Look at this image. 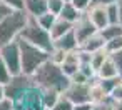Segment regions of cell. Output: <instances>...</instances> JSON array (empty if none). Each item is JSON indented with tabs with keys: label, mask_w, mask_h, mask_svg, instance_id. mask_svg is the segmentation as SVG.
<instances>
[{
	"label": "cell",
	"mask_w": 122,
	"mask_h": 110,
	"mask_svg": "<svg viewBox=\"0 0 122 110\" xmlns=\"http://www.w3.org/2000/svg\"><path fill=\"white\" fill-rule=\"evenodd\" d=\"M10 77H12V73H10L9 67L5 65L2 55H0V82H2V83H7V82L10 80Z\"/></svg>",
	"instance_id": "28"
},
{
	"label": "cell",
	"mask_w": 122,
	"mask_h": 110,
	"mask_svg": "<svg viewBox=\"0 0 122 110\" xmlns=\"http://www.w3.org/2000/svg\"><path fill=\"white\" fill-rule=\"evenodd\" d=\"M42 102V88L35 83L27 87L15 100H14V110H44Z\"/></svg>",
	"instance_id": "5"
},
{
	"label": "cell",
	"mask_w": 122,
	"mask_h": 110,
	"mask_svg": "<svg viewBox=\"0 0 122 110\" xmlns=\"http://www.w3.org/2000/svg\"><path fill=\"white\" fill-rule=\"evenodd\" d=\"M59 95H60V92H57L54 88H42V102H44V107L50 110L55 105Z\"/></svg>",
	"instance_id": "21"
},
{
	"label": "cell",
	"mask_w": 122,
	"mask_h": 110,
	"mask_svg": "<svg viewBox=\"0 0 122 110\" xmlns=\"http://www.w3.org/2000/svg\"><path fill=\"white\" fill-rule=\"evenodd\" d=\"M12 10H14L12 7H9V5H7V4H4V2H0V22H2V20H4V19H5Z\"/></svg>",
	"instance_id": "34"
},
{
	"label": "cell",
	"mask_w": 122,
	"mask_h": 110,
	"mask_svg": "<svg viewBox=\"0 0 122 110\" xmlns=\"http://www.w3.org/2000/svg\"><path fill=\"white\" fill-rule=\"evenodd\" d=\"M64 4H65L64 0H47V9H49V12L59 15V12H60L62 7H64Z\"/></svg>",
	"instance_id": "29"
},
{
	"label": "cell",
	"mask_w": 122,
	"mask_h": 110,
	"mask_svg": "<svg viewBox=\"0 0 122 110\" xmlns=\"http://www.w3.org/2000/svg\"><path fill=\"white\" fill-rule=\"evenodd\" d=\"M112 77H119V70H117L115 62L109 55L104 60V63L100 65V68L97 70V78H112Z\"/></svg>",
	"instance_id": "14"
},
{
	"label": "cell",
	"mask_w": 122,
	"mask_h": 110,
	"mask_svg": "<svg viewBox=\"0 0 122 110\" xmlns=\"http://www.w3.org/2000/svg\"><path fill=\"white\" fill-rule=\"evenodd\" d=\"M110 53L105 50V47L104 48H99V50H95V52H92L90 53V65H92V68L97 72L99 68H100V65L104 63V60L109 57Z\"/></svg>",
	"instance_id": "20"
},
{
	"label": "cell",
	"mask_w": 122,
	"mask_h": 110,
	"mask_svg": "<svg viewBox=\"0 0 122 110\" xmlns=\"http://www.w3.org/2000/svg\"><path fill=\"white\" fill-rule=\"evenodd\" d=\"M85 14L89 15V19L92 20V24L100 30L104 29L107 24H109V19H107V10H105V5H90Z\"/></svg>",
	"instance_id": "11"
},
{
	"label": "cell",
	"mask_w": 122,
	"mask_h": 110,
	"mask_svg": "<svg viewBox=\"0 0 122 110\" xmlns=\"http://www.w3.org/2000/svg\"><path fill=\"white\" fill-rule=\"evenodd\" d=\"M24 9L29 15L39 17L44 12H47V0H24Z\"/></svg>",
	"instance_id": "15"
},
{
	"label": "cell",
	"mask_w": 122,
	"mask_h": 110,
	"mask_svg": "<svg viewBox=\"0 0 122 110\" xmlns=\"http://www.w3.org/2000/svg\"><path fill=\"white\" fill-rule=\"evenodd\" d=\"M120 48H122V35H119V37H115V38L105 42V50H107L109 53H114V52H117V50H120Z\"/></svg>",
	"instance_id": "27"
},
{
	"label": "cell",
	"mask_w": 122,
	"mask_h": 110,
	"mask_svg": "<svg viewBox=\"0 0 122 110\" xmlns=\"http://www.w3.org/2000/svg\"><path fill=\"white\" fill-rule=\"evenodd\" d=\"M44 110H49V108H44Z\"/></svg>",
	"instance_id": "43"
},
{
	"label": "cell",
	"mask_w": 122,
	"mask_h": 110,
	"mask_svg": "<svg viewBox=\"0 0 122 110\" xmlns=\"http://www.w3.org/2000/svg\"><path fill=\"white\" fill-rule=\"evenodd\" d=\"M0 2L7 4L12 9H24V0H0Z\"/></svg>",
	"instance_id": "36"
},
{
	"label": "cell",
	"mask_w": 122,
	"mask_h": 110,
	"mask_svg": "<svg viewBox=\"0 0 122 110\" xmlns=\"http://www.w3.org/2000/svg\"><path fill=\"white\" fill-rule=\"evenodd\" d=\"M5 98V90H4V83L0 82V100Z\"/></svg>",
	"instance_id": "41"
},
{
	"label": "cell",
	"mask_w": 122,
	"mask_h": 110,
	"mask_svg": "<svg viewBox=\"0 0 122 110\" xmlns=\"http://www.w3.org/2000/svg\"><path fill=\"white\" fill-rule=\"evenodd\" d=\"M112 105H114V110H122V98L120 100H114L112 98Z\"/></svg>",
	"instance_id": "39"
},
{
	"label": "cell",
	"mask_w": 122,
	"mask_h": 110,
	"mask_svg": "<svg viewBox=\"0 0 122 110\" xmlns=\"http://www.w3.org/2000/svg\"><path fill=\"white\" fill-rule=\"evenodd\" d=\"M64 2H72V0H64Z\"/></svg>",
	"instance_id": "42"
},
{
	"label": "cell",
	"mask_w": 122,
	"mask_h": 110,
	"mask_svg": "<svg viewBox=\"0 0 122 110\" xmlns=\"http://www.w3.org/2000/svg\"><path fill=\"white\" fill-rule=\"evenodd\" d=\"M110 98H114V100H120L122 98V80L114 87V90L110 92Z\"/></svg>",
	"instance_id": "33"
},
{
	"label": "cell",
	"mask_w": 122,
	"mask_h": 110,
	"mask_svg": "<svg viewBox=\"0 0 122 110\" xmlns=\"http://www.w3.org/2000/svg\"><path fill=\"white\" fill-rule=\"evenodd\" d=\"M79 67H80V50H79V48H75V50L67 52V55H65L64 62L60 63L62 72L70 78V77L79 70Z\"/></svg>",
	"instance_id": "10"
},
{
	"label": "cell",
	"mask_w": 122,
	"mask_h": 110,
	"mask_svg": "<svg viewBox=\"0 0 122 110\" xmlns=\"http://www.w3.org/2000/svg\"><path fill=\"white\" fill-rule=\"evenodd\" d=\"M20 47V62H22V72L27 75H32L45 60H49V52L25 42L24 38H17Z\"/></svg>",
	"instance_id": "4"
},
{
	"label": "cell",
	"mask_w": 122,
	"mask_h": 110,
	"mask_svg": "<svg viewBox=\"0 0 122 110\" xmlns=\"http://www.w3.org/2000/svg\"><path fill=\"white\" fill-rule=\"evenodd\" d=\"M57 17L59 15H55V14H52V12H44L42 15H39V17H35L37 19V22L44 27V29H47V30H50V27L54 25V22L57 20Z\"/></svg>",
	"instance_id": "23"
},
{
	"label": "cell",
	"mask_w": 122,
	"mask_h": 110,
	"mask_svg": "<svg viewBox=\"0 0 122 110\" xmlns=\"http://www.w3.org/2000/svg\"><path fill=\"white\" fill-rule=\"evenodd\" d=\"M110 57H112V60L115 62V65H117L119 77L122 78V48H120V50H117V52H114V53H110Z\"/></svg>",
	"instance_id": "31"
},
{
	"label": "cell",
	"mask_w": 122,
	"mask_h": 110,
	"mask_svg": "<svg viewBox=\"0 0 122 110\" xmlns=\"http://www.w3.org/2000/svg\"><path fill=\"white\" fill-rule=\"evenodd\" d=\"M105 47V40H104V37L97 32V33H94L92 37H89L85 42H82L80 45H79V48L80 50H84V52H87V53H92V52H95V50H99V48H104Z\"/></svg>",
	"instance_id": "13"
},
{
	"label": "cell",
	"mask_w": 122,
	"mask_h": 110,
	"mask_svg": "<svg viewBox=\"0 0 122 110\" xmlns=\"http://www.w3.org/2000/svg\"><path fill=\"white\" fill-rule=\"evenodd\" d=\"M0 110H14V100L10 98H2L0 100Z\"/></svg>",
	"instance_id": "35"
},
{
	"label": "cell",
	"mask_w": 122,
	"mask_h": 110,
	"mask_svg": "<svg viewBox=\"0 0 122 110\" xmlns=\"http://www.w3.org/2000/svg\"><path fill=\"white\" fill-rule=\"evenodd\" d=\"M65 55H67L65 50H62V48H59V47H54V48L49 52V60L54 62V63H57V65H60V63L64 62Z\"/></svg>",
	"instance_id": "24"
},
{
	"label": "cell",
	"mask_w": 122,
	"mask_h": 110,
	"mask_svg": "<svg viewBox=\"0 0 122 110\" xmlns=\"http://www.w3.org/2000/svg\"><path fill=\"white\" fill-rule=\"evenodd\" d=\"M70 82H75V83H90V78H89L84 72L77 70V72L70 77Z\"/></svg>",
	"instance_id": "30"
},
{
	"label": "cell",
	"mask_w": 122,
	"mask_h": 110,
	"mask_svg": "<svg viewBox=\"0 0 122 110\" xmlns=\"http://www.w3.org/2000/svg\"><path fill=\"white\" fill-rule=\"evenodd\" d=\"M50 110H74V102H72V100L62 92V93L59 95L55 105H54Z\"/></svg>",
	"instance_id": "22"
},
{
	"label": "cell",
	"mask_w": 122,
	"mask_h": 110,
	"mask_svg": "<svg viewBox=\"0 0 122 110\" xmlns=\"http://www.w3.org/2000/svg\"><path fill=\"white\" fill-rule=\"evenodd\" d=\"M20 38H24L25 42L45 50V52H50L54 48V38L50 37V32L47 29H44L37 19L34 15H29V20H27V25L24 27V30L20 32L19 35Z\"/></svg>",
	"instance_id": "3"
},
{
	"label": "cell",
	"mask_w": 122,
	"mask_h": 110,
	"mask_svg": "<svg viewBox=\"0 0 122 110\" xmlns=\"http://www.w3.org/2000/svg\"><path fill=\"white\" fill-rule=\"evenodd\" d=\"M119 0H92L90 5H110V4H115Z\"/></svg>",
	"instance_id": "38"
},
{
	"label": "cell",
	"mask_w": 122,
	"mask_h": 110,
	"mask_svg": "<svg viewBox=\"0 0 122 110\" xmlns=\"http://www.w3.org/2000/svg\"><path fill=\"white\" fill-rule=\"evenodd\" d=\"M32 80L35 85H39L40 88H54L57 92H65L67 87L70 85V78L62 72L60 65L45 60L34 73H32Z\"/></svg>",
	"instance_id": "1"
},
{
	"label": "cell",
	"mask_w": 122,
	"mask_h": 110,
	"mask_svg": "<svg viewBox=\"0 0 122 110\" xmlns=\"http://www.w3.org/2000/svg\"><path fill=\"white\" fill-rule=\"evenodd\" d=\"M0 55H2L5 65L9 67L12 75H17L22 72V62H20V47H19V40H12L9 43L0 45Z\"/></svg>",
	"instance_id": "6"
},
{
	"label": "cell",
	"mask_w": 122,
	"mask_h": 110,
	"mask_svg": "<svg viewBox=\"0 0 122 110\" xmlns=\"http://www.w3.org/2000/svg\"><path fill=\"white\" fill-rule=\"evenodd\" d=\"M117 12H119V22L122 24V0L117 2Z\"/></svg>",
	"instance_id": "40"
},
{
	"label": "cell",
	"mask_w": 122,
	"mask_h": 110,
	"mask_svg": "<svg viewBox=\"0 0 122 110\" xmlns=\"http://www.w3.org/2000/svg\"><path fill=\"white\" fill-rule=\"evenodd\" d=\"M72 4L80 10V12H85L89 7H90V4H92V0H72Z\"/></svg>",
	"instance_id": "32"
},
{
	"label": "cell",
	"mask_w": 122,
	"mask_h": 110,
	"mask_svg": "<svg viewBox=\"0 0 122 110\" xmlns=\"http://www.w3.org/2000/svg\"><path fill=\"white\" fill-rule=\"evenodd\" d=\"M110 98V95L100 87L99 78L90 83V103H104Z\"/></svg>",
	"instance_id": "17"
},
{
	"label": "cell",
	"mask_w": 122,
	"mask_h": 110,
	"mask_svg": "<svg viewBox=\"0 0 122 110\" xmlns=\"http://www.w3.org/2000/svg\"><path fill=\"white\" fill-rule=\"evenodd\" d=\"M99 33L104 37L105 42H109V40H112V38L122 35V24H107L104 29L99 30Z\"/></svg>",
	"instance_id": "19"
},
{
	"label": "cell",
	"mask_w": 122,
	"mask_h": 110,
	"mask_svg": "<svg viewBox=\"0 0 122 110\" xmlns=\"http://www.w3.org/2000/svg\"><path fill=\"white\" fill-rule=\"evenodd\" d=\"M27 20H29V14L25 12V9H14L0 22V45L19 38L20 32L27 25Z\"/></svg>",
	"instance_id": "2"
},
{
	"label": "cell",
	"mask_w": 122,
	"mask_h": 110,
	"mask_svg": "<svg viewBox=\"0 0 122 110\" xmlns=\"http://www.w3.org/2000/svg\"><path fill=\"white\" fill-rule=\"evenodd\" d=\"M64 93L74 102V105L75 103L90 102V83H75V82H70V85L67 87V90Z\"/></svg>",
	"instance_id": "9"
},
{
	"label": "cell",
	"mask_w": 122,
	"mask_h": 110,
	"mask_svg": "<svg viewBox=\"0 0 122 110\" xmlns=\"http://www.w3.org/2000/svg\"><path fill=\"white\" fill-rule=\"evenodd\" d=\"M34 83L32 80V75H27L24 72L17 73V75H12L10 80L7 83H4V90H5V97L10 98V100H15L27 87H30Z\"/></svg>",
	"instance_id": "7"
},
{
	"label": "cell",
	"mask_w": 122,
	"mask_h": 110,
	"mask_svg": "<svg viewBox=\"0 0 122 110\" xmlns=\"http://www.w3.org/2000/svg\"><path fill=\"white\" fill-rule=\"evenodd\" d=\"M74 110H92V103L90 102H84V103H75Z\"/></svg>",
	"instance_id": "37"
},
{
	"label": "cell",
	"mask_w": 122,
	"mask_h": 110,
	"mask_svg": "<svg viewBox=\"0 0 122 110\" xmlns=\"http://www.w3.org/2000/svg\"><path fill=\"white\" fill-rule=\"evenodd\" d=\"M54 47H59V48H62V50H65V52H70V50L79 48V42H77V37H75L74 30L70 29V30H69L67 33H64L62 37L55 38V40H54Z\"/></svg>",
	"instance_id": "12"
},
{
	"label": "cell",
	"mask_w": 122,
	"mask_h": 110,
	"mask_svg": "<svg viewBox=\"0 0 122 110\" xmlns=\"http://www.w3.org/2000/svg\"><path fill=\"white\" fill-rule=\"evenodd\" d=\"M72 29V24L70 22H67V20H64V19H60V17H57V20L54 22V25L50 27V37L55 40V38H59V37H62L64 33H67L69 30Z\"/></svg>",
	"instance_id": "18"
},
{
	"label": "cell",
	"mask_w": 122,
	"mask_h": 110,
	"mask_svg": "<svg viewBox=\"0 0 122 110\" xmlns=\"http://www.w3.org/2000/svg\"><path fill=\"white\" fill-rule=\"evenodd\" d=\"M82 15V12L72 4V2H65L64 4V7H62V10L59 12V17L60 19H64V20H67V22H70L72 25L79 20V17Z\"/></svg>",
	"instance_id": "16"
},
{
	"label": "cell",
	"mask_w": 122,
	"mask_h": 110,
	"mask_svg": "<svg viewBox=\"0 0 122 110\" xmlns=\"http://www.w3.org/2000/svg\"><path fill=\"white\" fill-rule=\"evenodd\" d=\"M120 80H122L120 77H112V78H99V83H100V87H102V88H104V90L110 95V92L114 90V87H115Z\"/></svg>",
	"instance_id": "25"
},
{
	"label": "cell",
	"mask_w": 122,
	"mask_h": 110,
	"mask_svg": "<svg viewBox=\"0 0 122 110\" xmlns=\"http://www.w3.org/2000/svg\"><path fill=\"white\" fill-rule=\"evenodd\" d=\"M72 30H74V33H75V37H77L79 45H80L82 42H85L89 37H92L94 33L99 32V29L92 24V20L89 19V15H87L85 12H82V15L79 17V20L72 25Z\"/></svg>",
	"instance_id": "8"
},
{
	"label": "cell",
	"mask_w": 122,
	"mask_h": 110,
	"mask_svg": "<svg viewBox=\"0 0 122 110\" xmlns=\"http://www.w3.org/2000/svg\"><path fill=\"white\" fill-rule=\"evenodd\" d=\"M105 10H107L109 24H120L119 22V12H117V2L110 4V5H105Z\"/></svg>",
	"instance_id": "26"
}]
</instances>
